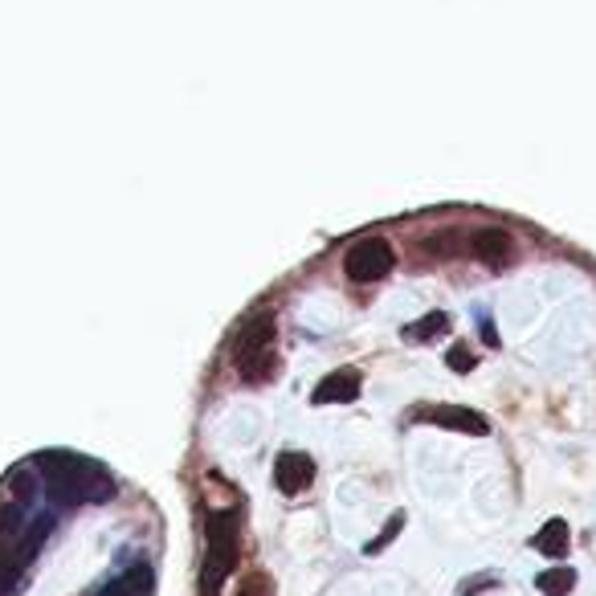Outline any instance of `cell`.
<instances>
[{
  "mask_svg": "<svg viewBox=\"0 0 596 596\" xmlns=\"http://www.w3.org/2000/svg\"><path fill=\"white\" fill-rule=\"evenodd\" d=\"M417 417H425V421L441 425V429H457V433H474V438H482V433H490V421H487V417H482V413H474V408L433 405V408H425V413H417Z\"/></svg>",
  "mask_w": 596,
  "mask_h": 596,
  "instance_id": "6",
  "label": "cell"
},
{
  "mask_svg": "<svg viewBox=\"0 0 596 596\" xmlns=\"http://www.w3.org/2000/svg\"><path fill=\"white\" fill-rule=\"evenodd\" d=\"M360 396V372L356 368H335L331 377H323V384L311 393L314 405H344Z\"/></svg>",
  "mask_w": 596,
  "mask_h": 596,
  "instance_id": "7",
  "label": "cell"
},
{
  "mask_svg": "<svg viewBox=\"0 0 596 596\" xmlns=\"http://www.w3.org/2000/svg\"><path fill=\"white\" fill-rule=\"evenodd\" d=\"M445 327H450V319L441 311L425 314L417 327H408V339H433V335H445Z\"/></svg>",
  "mask_w": 596,
  "mask_h": 596,
  "instance_id": "11",
  "label": "cell"
},
{
  "mask_svg": "<svg viewBox=\"0 0 596 596\" xmlns=\"http://www.w3.org/2000/svg\"><path fill=\"white\" fill-rule=\"evenodd\" d=\"M535 551H544V556H551V560H560L568 551V523L564 518H551V523H544V532L535 535Z\"/></svg>",
  "mask_w": 596,
  "mask_h": 596,
  "instance_id": "9",
  "label": "cell"
},
{
  "mask_svg": "<svg viewBox=\"0 0 596 596\" xmlns=\"http://www.w3.org/2000/svg\"><path fill=\"white\" fill-rule=\"evenodd\" d=\"M274 482H278L283 494H302L314 482V462L307 454H298V450H286L274 462Z\"/></svg>",
  "mask_w": 596,
  "mask_h": 596,
  "instance_id": "5",
  "label": "cell"
},
{
  "mask_svg": "<svg viewBox=\"0 0 596 596\" xmlns=\"http://www.w3.org/2000/svg\"><path fill=\"white\" fill-rule=\"evenodd\" d=\"M234 368L246 384H270L278 377V327H274V314L270 311L253 314L250 323L241 327L234 347Z\"/></svg>",
  "mask_w": 596,
  "mask_h": 596,
  "instance_id": "2",
  "label": "cell"
},
{
  "mask_svg": "<svg viewBox=\"0 0 596 596\" xmlns=\"http://www.w3.org/2000/svg\"><path fill=\"white\" fill-rule=\"evenodd\" d=\"M396 266V250L384 241V237H363L356 241L351 250H347V278L351 283H380V278H389Z\"/></svg>",
  "mask_w": 596,
  "mask_h": 596,
  "instance_id": "4",
  "label": "cell"
},
{
  "mask_svg": "<svg viewBox=\"0 0 596 596\" xmlns=\"http://www.w3.org/2000/svg\"><path fill=\"white\" fill-rule=\"evenodd\" d=\"M37 470L46 474V487L53 494V502H65V506H79V502H103L115 494V482L110 474L98 466V462H86L79 454H49L37 457Z\"/></svg>",
  "mask_w": 596,
  "mask_h": 596,
  "instance_id": "1",
  "label": "cell"
},
{
  "mask_svg": "<svg viewBox=\"0 0 596 596\" xmlns=\"http://www.w3.org/2000/svg\"><path fill=\"white\" fill-rule=\"evenodd\" d=\"M237 596H274V584H270L266 572H250L237 588Z\"/></svg>",
  "mask_w": 596,
  "mask_h": 596,
  "instance_id": "12",
  "label": "cell"
},
{
  "mask_svg": "<svg viewBox=\"0 0 596 596\" xmlns=\"http://www.w3.org/2000/svg\"><path fill=\"white\" fill-rule=\"evenodd\" d=\"M470 250H474V258H482L490 266H502V262H511L515 241H511L506 229H478V234L470 237Z\"/></svg>",
  "mask_w": 596,
  "mask_h": 596,
  "instance_id": "8",
  "label": "cell"
},
{
  "mask_svg": "<svg viewBox=\"0 0 596 596\" xmlns=\"http://www.w3.org/2000/svg\"><path fill=\"white\" fill-rule=\"evenodd\" d=\"M450 368H454V372H470L474 356L466 351V347H454V351H450Z\"/></svg>",
  "mask_w": 596,
  "mask_h": 596,
  "instance_id": "15",
  "label": "cell"
},
{
  "mask_svg": "<svg viewBox=\"0 0 596 596\" xmlns=\"http://www.w3.org/2000/svg\"><path fill=\"white\" fill-rule=\"evenodd\" d=\"M401 527H405V515H393V523H389V527H384V532H380V539H372V544H368V556H377L380 548H384V544H393L396 539V532H401Z\"/></svg>",
  "mask_w": 596,
  "mask_h": 596,
  "instance_id": "14",
  "label": "cell"
},
{
  "mask_svg": "<svg viewBox=\"0 0 596 596\" xmlns=\"http://www.w3.org/2000/svg\"><path fill=\"white\" fill-rule=\"evenodd\" d=\"M457 246H462V241H457L454 234H438V237H429V241H425V250L438 253V258H454Z\"/></svg>",
  "mask_w": 596,
  "mask_h": 596,
  "instance_id": "13",
  "label": "cell"
},
{
  "mask_svg": "<svg viewBox=\"0 0 596 596\" xmlns=\"http://www.w3.org/2000/svg\"><path fill=\"white\" fill-rule=\"evenodd\" d=\"M241 560V527H237L234 511H213L208 527H204V568L201 588L204 596H220V584L237 572Z\"/></svg>",
  "mask_w": 596,
  "mask_h": 596,
  "instance_id": "3",
  "label": "cell"
},
{
  "mask_svg": "<svg viewBox=\"0 0 596 596\" xmlns=\"http://www.w3.org/2000/svg\"><path fill=\"white\" fill-rule=\"evenodd\" d=\"M535 584H539V593L544 596H564L568 588L576 584V572H572V568H556V572H544Z\"/></svg>",
  "mask_w": 596,
  "mask_h": 596,
  "instance_id": "10",
  "label": "cell"
}]
</instances>
